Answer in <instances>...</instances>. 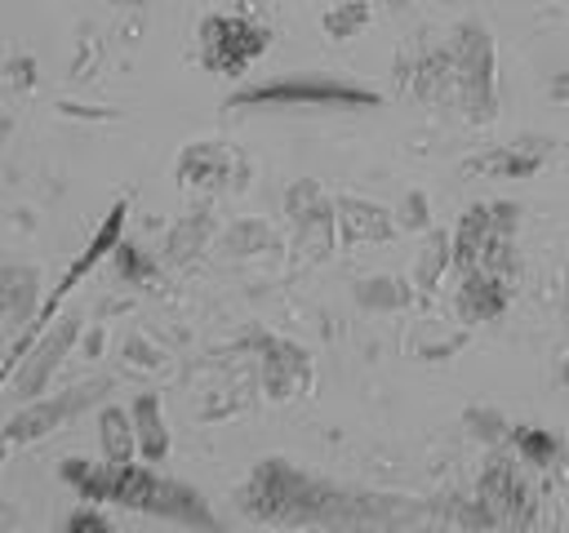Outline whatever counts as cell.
Returning a JSON list of instances; mask_svg holds the SVG:
<instances>
[{
  "instance_id": "2",
  "label": "cell",
  "mask_w": 569,
  "mask_h": 533,
  "mask_svg": "<svg viewBox=\"0 0 569 533\" xmlns=\"http://www.w3.org/2000/svg\"><path fill=\"white\" fill-rule=\"evenodd\" d=\"M267 40L271 36L258 22L218 13V18H204V27H200V58H204V67H213L222 76H240L267 49Z\"/></svg>"
},
{
  "instance_id": "4",
  "label": "cell",
  "mask_w": 569,
  "mask_h": 533,
  "mask_svg": "<svg viewBox=\"0 0 569 533\" xmlns=\"http://www.w3.org/2000/svg\"><path fill=\"white\" fill-rule=\"evenodd\" d=\"M516 444H520V453H525L529 462H538V466H551V462H556V453H560V444H556L547 431H538V426L516 431Z\"/></svg>"
},
{
  "instance_id": "6",
  "label": "cell",
  "mask_w": 569,
  "mask_h": 533,
  "mask_svg": "<svg viewBox=\"0 0 569 533\" xmlns=\"http://www.w3.org/2000/svg\"><path fill=\"white\" fill-rule=\"evenodd\" d=\"M138 422H142V431H138V435H151V440H147V453H151V457H160V453H164V435L156 431V400H151V395H147V400H138Z\"/></svg>"
},
{
  "instance_id": "1",
  "label": "cell",
  "mask_w": 569,
  "mask_h": 533,
  "mask_svg": "<svg viewBox=\"0 0 569 533\" xmlns=\"http://www.w3.org/2000/svg\"><path fill=\"white\" fill-rule=\"evenodd\" d=\"M67 475L80 480V489L89 497H111V502H124V506H142V511H160V515H173V520H209L196 497L151 471H138L129 462H111V471H80V466H67Z\"/></svg>"
},
{
  "instance_id": "7",
  "label": "cell",
  "mask_w": 569,
  "mask_h": 533,
  "mask_svg": "<svg viewBox=\"0 0 569 533\" xmlns=\"http://www.w3.org/2000/svg\"><path fill=\"white\" fill-rule=\"evenodd\" d=\"M551 93H556V98H560V102H569V71H565V76H556V80H551Z\"/></svg>"
},
{
  "instance_id": "3",
  "label": "cell",
  "mask_w": 569,
  "mask_h": 533,
  "mask_svg": "<svg viewBox=\"0 0 569 533\" xmlns=\"http://www.w3.org/2000/svg\"><path fill=\"white\" fill-rule=\"evenodd\" d=\"M258 102H311V107H369L378 102L369 89L356 84H333V80H280V84H258L249 93H236L231 107H258Z\"/></svg>"
},
{
  "instance_id": "5",
  "label": "cell",
  "mask_w": 569,
  "mask_h": 533,
  "mask_svg": "<svg viewBox=\"0 0 569 533\" xmlns=\"http://www.w3.org/2000/svg\"><path fill=\"white\" fill-rule=\"evenodd\" d=\"M102 440H107V453H111V462H129V426H124V413H107L102 418Z\"/></svg>"
}]
</instances>
